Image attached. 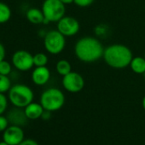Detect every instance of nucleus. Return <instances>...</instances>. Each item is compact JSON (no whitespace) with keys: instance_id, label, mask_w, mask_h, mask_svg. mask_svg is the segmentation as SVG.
Instances as JSON below:
<instances>
[{"instance_id":"nucleus-1","label":"nucleus","mask_w":145,"mask_h":145,"mask_svg":"<svg viewBox=\"0 0 145 145\" xmlns=\"http://www.w3.org/2000/svg\"><path fill=\"white\" fill-rule=\"evenodd\" d=\"M104 48L102 43L93 37L80 39L74 46L77 58L83 62H94L103 56Z\"/></svg>"},{"instance_id":"nucleus-2","label":"nucleus","mask_w":145,"mask_h":145,"mask_svg":"<svg viewBox=\"0 0 145 145\" xmlns=\"http://www.w3.org/2000/svg\"><path fill=\"white\" fill-rule=\"evenodd\" d=\"M103 59L111 67L116 69L125 68L130 66L133 58L131 50L124 44H112L104 49Z\"/></svg>"},{"instance_id":"nucleus-3","label":"nucleus","mask_w":145,"mask_h":145,"mask_svg":"<svg viewBox=\"0 0 145 145\" xmlns=\"http://www.w3.org/2000/svg\"><path fill=\"white\" fill-rule=\"evenodd\" d=\"M34 94L33 90L23 84H16L11 86L8 91V99L14 107L24 108L33 103Z\"/></svg>"},{"instance_id":"nucleus-4","label":"nucleus","mask_w":145,"mask_h":145,"mask_svg":"<svg viewBox=\"0 0 145 145\" xmlns=\"http://www.w3.org/2000/svg\"><path fill=\"white\" fill-rule=\"evenodd\" d=\"M65 103V96L58 88H49L40 96V104L44 110L57 111L62 108Z\"/></svg>"},{"instance_id":"nucleus-5","label":"nucleus","mask_w":145,"mask_h":145,"mask_svg":"<svg viewBox=\"0 0 145 145\" xmlns=\"http://www.w3.org/2000/svg\"><path fill=\"white\" fill-rule=\"evenodd\" d=\"M42 11L44 16V24L57 22L65 16V5L60 0H44L42 5Z\"/></svg>"},{"instance_id":"nucleus-6","label":"nucleus","mask_w":145,"mask_h":145,"mask_svg":"<svg viewBox=\"0 0 145 145\" xmlns=\"http://www.w3.org/2000/svg\"><path fill=\"white\" fill-rule=\"evenodd\" d=\"M44 45L45 50L52 55L61 53L66 45L65 36L58 30H51L48 32L44 39Z\"/></svg>"},{"instance_id":"nucleus-7","label":"nucleus","mask_w":145,"mask_h":145,"mask_svg":"<svg viewBox=\"0 0 145 145\" xmlns=\"http://www.w3.org/2000/svg\"><path fill=\"white\" fill-rule=\"evenodd\" d=\"M62 86L71 93H77L83 90L85 80L81 74L76 72H70L62 78Z\"/></svg>"},{"instance_id":"nucleus-8","label":"nucleus","mask_w":145,"mask_h":145,"mask_svg":"<svg viewBox=\"0 0 145 145\" xmlns=\"http://www.w3.org/2000/svg\"><path fill=\"white\" fill-rule=\"evenodd\" d=\"M11 61L13 66L22 72L29 71L34 66L33 56L30 52L23 50L16 51L12 56Z\"/></svg>"},{"instance_id":"nucleus-9","label":"nucleus","mask_w":145,"mask_h":145,"mask_svg":"<svg viewBox=\"0 0 145 145\" xmlns=\"http://www.w3.org/2000/svg\"><path fill=\"white\" fill-rule=\"evenodd\" d=\"M57 30L65 37H72L80 31V23L72 16H63L57 22Z\"/></svg>"},{"instance_id":"nucleus-10","label":"nucleus","mask_w":145,"mask_h":145,"mask_svg":"<svg viewBox=\"0 0 145 145\" xmlns=\"http://www.w3.org/2000/svg\"><path fill=\"white\" fill-rule=\"evenodd\" d=\"M24 139V131L19 125H10L3 132V140L9 145H19Z\"/></svg>"},{"instance_id":"nucleus-11","label":"nucleus","mask_w":145,"mask_h":145,"mask_svg":"<svg viewBox=\"0 0 145 145\" xmlns=\"http://www.w3.org/2000/svg\"><path fill=\"white\" fill-rule=\"evenodd\" d=\"M32 80L37 86H44L50 79V72L49 68L44 67H36L32 72Z\"/></svg>"},{"instance_id":"nucleus-12","label":"nucleus","mask_w":145,"mask_h":145,"mask_svg":"<svg viewBox=\"0 0 145 145\" xmlns=\"http://www.w3.org/2000/svg\"><path fill=\"white\" fill-rule=\"evenodd\" d=\"M6 117L10 125H19V126L24 125L28 120L25 114L24 109L22 108H17V107H14L12 109H10L8 112Z\"/></svg>"},{"instance_id":"nucleus-13","label":"nucleus","mask_w":145,"mask_h":145,"mask_svg":"<svg viewBox=\"0 0 145 145\" xmlns=\"http://www.w3.org/2000/svg\"><path fill=\"white\" fill-rule=\"evenodd\" d=\"M24 111L28 120H38L41 118L44 109L43 106L40 104V103H38L33 102L24 108Z\"/></svg>"},{"instance_id":"nucleus-14","label":"nucleus","mask_w":145,"mask_h":145,"mask_svg":"<svg viewBox=\"0 0 145 145\" xmlns=\"http://www.w3.org/2000/svg\"><path fill=\"white\" fill-rule=\"evenodd\" d=\"M26 17L30 23L35 25L44 24L45 19L42 10L38 8H30L26 13Z\"/></svg>"},{"instance_id":"nucleus-15","label":"nucleus","mask_w":145,"mask_h":145,"mask_svg":"<svg viewBox=\"0 0 145 145\" xmlns=\"http://www.w3.org/2000/svg\"><path fill=\"white\" fill-rule=\"evenodd\" d=\"M131 69L137 74H143L145 72V58L144 56L133 57L130 63Z\"/></svg>"},{"instance_id":"nucleus-16","label":"nucleus","mask_w":145,"mask_h":145,"mask_svg":"<svg viewBox=\"0 0 145 145\" xmlns=\"http://www.w3.org/2000/svg\"><path fill=\"white\" fill-rule=\"evenodd\" d=\"M56 72H58V74L63 77L66 74H69V72L72 71V67H71V64L68 61L62 59V60H60L56 62Z\"/></svg>"},{"instance_id":"nucleus-17","label":"nucleus","mask_w":145,"mask_h":145,"mask_svg":"<svg viewBox=\"0 0 145 145\" xmlns=\"http://www.w3.org/2000/svg\"><path fill=\"white\" fill-rule=\"evenodd\" d=\"M11 17V10L6 4L0 2V24L6 23Z\"/></svg>"},{"instance_id":"nucleus-18","label":"nucleus","mask_w":145,"mask_h":145,"mask_svg":"<svg viewBox=\"0 0 145 145\" xmlns=\"http://www.w3.org/2000/svg\"><path fill=\"white\" fill-rule=\"evenodd\" d=\"M11 80L8 75L0 74V93H6L11 88Z\"/></svg>"},{"instance_id":"nucleus-19","label":"nucleus","mask_w":145,"mask_h":145,"mask_svg":"<svg viewBox=\"0 0 145 145\" xmlns=\"http://www.w3.org/2000/svg\"><path fill=\"white\" fill-rule=\"evenodd\" d=\"M48 56L44 53H37L33 55V64L35 67H44L48 63Z\"/></svg>"},{"instance_id":"nucleus-20","label":"nucleus","mask_w":145,"mask_h":145,"mask_svg":"<svg viewBox=\"0 0 145 145\" xmlns=\"http://www.w3.org/2000/svg\"><path fill=\"white\" fill-rule=\"evenodd\" d=\"M11 72H12V67L9 61L5 60L0 61V74L9 76L11 74Z\"/></svg>"},{"instance_id":"nucleus-21","label":"nucleus","mask_w":145,"mask_h":145,"mask_svg":"<svg viewBox=\"0 0 145 145\" xmlns=\"http://www.w3.org/2000/svg\"><path fill=\"white\" fill-rule=\"evenodd\" d=\"M8 101L9 99L5 94L0 93V115L6 111L8 108Z\"/></svg>"},{"instance_id":"nucleus-22","label":"nucleus","mask_w":145,"mask_h":145,"mask_svg":"<svg viewBox=\"0 0 145 145\" xmlns=\"http://www.w3.org/2000/svg\"><path fill=\"white\" fill-rule=\"evenodd\" d=\"M10 125V122L6 116H4L3 114L0 115V132H4L8 126Z\"/></svg>"},{"instance_id":"nucleus-23","label":"nucleus","mask_w":145,"mask_h":145,"mask_svg":"<svg viewBox=\"0 0 145 145\" xmlns=\"http://www.w3.org/2000/svg\"><path fill=\"white\" fill-rule=\"evenodd\" d=\"M94 1L95 0H74V3L79 7L85 8V7H88L91 5H92Z\"/></svg>"},{"instance_id":"nucleus-24","label":"nucleus","mask_w":145,"mask_h":145,"mask_svg":"<svg viewBox=\"0 0 145 145\" xmlns=\"http://www.w3.org/2000/svg\"><path fill=\"white\" fill-rule=\"evenodd\" d=\"M19 145H39V143L31 138H27V139H24Z\"/></svg>"},{"instance_id":"nucleus-25","label":"nucleus","mask_w":145,"mask_h":145,"mask_svg":"<svg viewBox=\"0 0 145 145\" xmlns=\"http://www.w3.org/2000/svg\"><path fill=\"white\" fill-rule=\"evenodd\" d=\"M5 55H6L5 48L4 46V44L1 42H0V61H2L3 60H5Z\"/></svg>"},{"instance_id":"nucleus-26","label":"nucleus","mask_w":145,"mask_h":145,"mask_svg":"<svg viewBox=\"0 0 145 145\" xmlns=\"http://www.w3.org/2000/svg\"><path fill=\"white\" fill-rule=\"evenodd\" d=\"M51 117V112L50 111H48V110H44L41 118L44 120H48L49 119H50Z\"/></svg>"},{"instance_id":"nucleus-27","label":"nucleus","mask_w":145,"mask_h":145,"mask_svg":"<svg viewBox=\"0 0 145 145\" xmlns=\"http://www.w3.org/2000/svg\"><path fill=\"white\" fill-rule=\"evenodd\" d=\"M60 1L64 4V5H70V4H72L74 3V0H60Z\"/></svg>"},{"instance_id":"nucleus-28","label":"nucleus","mask_w":145,"mask_h":145,"mask_svg":"<svg viewBox=\"0 0 145 145\" xmlns=\"http://www.w3.org/2000/svg\"><path fill=\"white\" fill-rule=\"evenodd\" d=\"M142 108H143V109L145 110V96L143 97V98H142Z\"/></svg>"},{"instance_id":"nucleus-29","label":"nucleus","mask_w":145,"mask_h":145,"mask_svg":"<svg viewBox=\"0 0 145 145\" xmlns=\"http://www.w3.org/2000/svg\"><path fill=\"white\" fill-rule=\"evenodd\" d=\"M0 145H9V144H8L7 142H5V141L3 140V141H1V142H0Z\"/></svg>"},{"instance_id":"nucleus-30","label":"nucleus","mask_w":145,"mask_h":145,"mask_svg":"<svg viewBox=\"0 0 145 145\" xmlns=\"http://www.w3.org/2000/svg\"><path fill=\"white\" fill-rule=\"evenodd\" d=\"M143 75H144V80H145V72H144V74H143Z\"/></svg>"},{"instance_id":"nucleus-31","label":"nucleus","mask_w":145,"mask_h":145,"mask_svg":"<svg viewBox=\"0 0 145 145\" xmlns=\"http://www.w3.org/2000/svg\"><path fill=\"white\" fill-rule=\"evenodd\" d=\"M144 58H145V53H144Z\"/></svg>"}]
</instances>
